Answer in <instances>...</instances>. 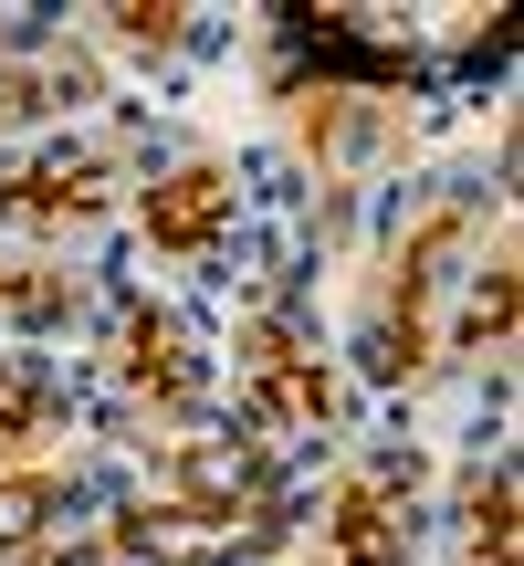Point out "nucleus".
<instances>
[{
  "label": "nucleus",
  "mask_w": 524,
  "mask_h": 566,
  "mask_svg": "<svg viewBox=\"0 0 524 566\" xmlns=\"http://www.w3.org/2000/svg\"><path fill=\"white\" fill-rule=\"evenodd\" d=\"M221 210H231V168H189V179H168L158 200H147V231H158L168 252H189V242L221 231Z\"/></svg>",
  "instance_id": "1"
},
{
  "label": "nucleus",
  "mask_w": 524,
  "mask_h": 566,
  "mask_svg": "<svg viewBox=\"0 0 524 566\" xmlns=\"http://www.w3.org/2000/svg\"><path fill=\"white\" fill-rule=\"evenodd\" d=\"M399 535H409L399 483H346V525H336V556L346 566H388V556H399Z\"/></svg>",
  "instance_id": "2"
},
{
  "label": "nucleus",
  "mask_w": 524,
  "mask_h": 566,
  "mask_svg": "<svg viewBox=\"0 0 524 566\" xmlns=\"http://www.w3.org/2000/svg\"><path fill=\"white\" fill-rule=\"evenodd\" d=\"M42 514H53V483H32V472H21V483H0V546H21Z\"/></svg>",
  "instance_id": "3"
}]
</instances>
